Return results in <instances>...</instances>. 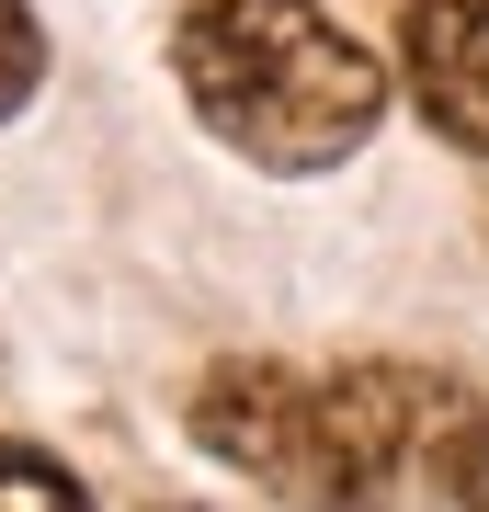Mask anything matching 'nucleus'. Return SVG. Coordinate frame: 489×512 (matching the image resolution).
<instances>
[{
    "label": "nucleus",
    "instance_id": "obj_1",
    "mask_svg": "<svg viewBox=\"0 0 489 512\" xmlns=\"http://www.w3.org/2000/svg\"><path fill=\"white\" fill-rule=\"evenodd\" d=\"M182 103L251 171H342L387 114V57L353 46L319 0H194L171 35Z\"/></svg>",
    "mask_w": 489,
    "mask_h": 512
},
{
    "label": "nucleus",
    "instance_id": "obj_2",
    "mask_svg": "<svg viewBox=\"0 0 489 512\" xmlns=\"http://www.w3.org/2000/svg\"><path fill=\"white\" fill-rule=\"evenodd\" d=\"M194 444L217 467H239L251 490L296 501V512H353L330 376H296V365H273V353H239V365H217L194 387Z\"/></svg>",
    "mask_w": 489,
    "mask_h": 512
},
{
    "label": "nucleus",
    "instance_id": "obj_3",
    "mask_svg": "<svg viewBox=\"0 0 489 512\" xmlns=\"http://www.w3.org/2000/svg\"><path fill=\"white\" fill-rule=\"evenodd\" d=\"M399 69L433 137L489 160V0H410L399 12Z\"/></svg>",
    "mask_w": 489,
    "mask_h": 512
},
{
    "label": "nucleus",
    "instance_id": "obj_4",
    "mask_svg": "<svg viewBox=\"0 0 489 512\" xmlns=\"http://www.w3.org/2000/svg\"><path fill=\"white\" fill-rule=\"evenodd\" d=\"M0 512H91V490L35 444H0Z\"/></svg>",
    "mask_w": 489,
    "mask_h": 512
},
{
    "label": "nucleus",
    "instance_id": "obj_5",
    "mask_svg": "<svg viewBox=\"0 0 489 512\" xmlns=\"http://www.w3.org/2000/svg\"><path fill=\"white\" fill-rule=\"evenodd\" d=\"M35 80H46V35H35V12H23V0H0V114L35 103Z\"/></svg>",
    "mask_w": 489,
    "mask_h": 512
},
{
    "label": "nucleus",
    "instance_id": "obj_6",
    "mask_svg": "<svg viewBox=\"0 0 489 512\" xmlns=\"http://www.w3.org/2000/svg\"><path fill=\"white\" fill-rule=\"evenodd\" d=\"M455 512H489V410H467V433H455V456H444V490Z\"/></svg>",
    "mask_w": 489,
    "mask_h": 512
}]
</instances>
